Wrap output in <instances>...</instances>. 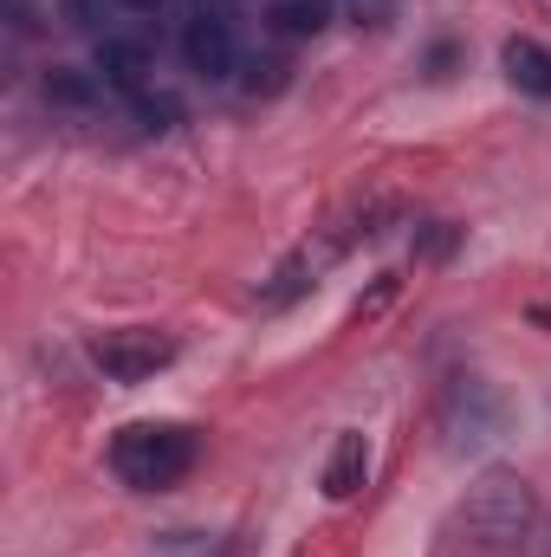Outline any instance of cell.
<instances>
[{"label": "cell", "mask_w": 551, "mask_h": 557, "mask_svg": "<svg viewBox=\"0 0 551 557\" xmlns=\"http://www.w3.org/2000/svg\"><path fill=\"white\" fill-rule=\"evenodd\" d=\"M182 357L175 331L162 324H118V331H98L91 337V363L111 376V383H149L156 370H169Z\"/></svg>", "instance_id": "3"}, {"label": "cell", "mask_w": 551, "mask_h": 557, "mask_svg": "<svg viewBox=\"0 0 551 557\" xmlns=\"http://www.w3.org/2000/svg\"><path fill=\"white\" fill-rule=\"evenodd\" d=\"M131 104H137L143 131H175V124H182V98H169V91H143Z\"/></svg>", "instance_id": "15"}, {"label": "cell", "mask_w": 551, "mask_h": 557, "mask_svg": "<svg viewBox=\"0 0 551 557\" xmlns=\"http://www.w3.org/2000/svg\"><path fill=\"white\" fill-rule=\"evenodd\" d=\"M234 545L228 539H208V532H162L156 545H149V557H228Z\"/></svg>", "instance_id": "13"}, {"label": "cell", "mask_w": 551, "mask_h": 557, "mask_svg": "<svg viewBox=\"0 0 551 557\" xmlns=\"http://www.w3.org/2000/svg\"><path fill=\"white\" fill-rule=\"evenodd\" d=\"M267 26H273L279 39H318V33L331 26V7H325V0H273Z\"/></svg>", "instance_id": "10"}, {"label": "cell", "mask_w": 551, "mask_h": 557, "mask_svg": "<svg viewBox=\"0 0 551 557\" xmlns=\"http://www.w3.org/2000/svg\"><path fill=\"white\" fill-rule=\"evenodd\" d=\"M396 292H403V278H396V273H377V278H370V292H357V305H351V324H377V318L396 305Z\"/></svg>", "instance_id": "14"}, {"label": "cell", "mask_w": 551, "mask_h": 557, "mask_svg": "<svg viewBox=\"0 0 551 557\" xmlns=\"http://www.w3.org/2000/svg\"><path fill=\"white\" fill-rule=\"evenodd\" d=\"M65 26L85 33V26H91V0H65Z\"/></svg>", "instance_id": "18"}, {"label": "cell", "mask_w": 551, "mask_h": 557, "mask_svg": "<svg viewBox=\"0 0 551 557\" xmlns=\"http://www.w3.org/2000/svg\"><path fill=\"white\" fill-rule=\"evenodd\" d=\"M39 91H46V104H59V111H91V104H98V78H91V72H72V65H52V72L39 78Z\"/></svg>", "instance_id": "11"}, {"label": "cell", "mask_w": 551, "mask_h": 557, "mask_svg": "<svg viewBox=\"0 0 551 557\" xmlns=\"http://www.w3.org/2000/svg\"><path fill=\"white\" fill-rule=\"evenodd\" d=\"M182 65L195 78H234L241 65V39H234V20L221 7H195L182 20Z\"/></svg>", "instance_id": "5"}, {"label": "cell", "mask_w": 551, "mask_h": 557, "mask_svg": "<svg viewBox=\"0 0 551 557\" xmlns=\"http://www.w3.org/2000/svg\"><path fill=\"white\" fill-rule=\"evenodd\" d=\"M285 72H292L285 59H247V78L241 85H247V98H279L285 91Z\"/></svg>", "instance_id": "16"}, {"label": "cell", "mask_w": 551, "mask_h": 557, "mask_svg": "<svg viewBox=\"0 0 551 557\" xmlns=\"http://www.w3.org/2000/svg\"><path fill=\"white\" fill-rule=\"evenodd\" d=\"M454 59H461V52H454V46H448V39H441V46H434V52H428V78H434V85H441V78H448V72H454Z\"/></svg>", "instance_id": "17"}, {"label": "cell", "mask_w": 551, "mask_h": 557, "mask_svg": "<svg viewBox=\"0 0 551 557\" xmlns=\"http://www.w3.org/2000/svg\"><path fill=\"white\" fill-rule=\"evenodd\" d=\"M532 324H551V305H532Z\"/></svg>", "instance_id": "20"}, {"label": "cell", "mask_w": 551, "mask_h": 557, "mask_svg": "<svg viewBox=\"0 0 551 557\" xmlns=\"http://www.w3.org/2000/svg\"><path fill=\"white\" fill-rule=\"evenodd\" d=\"M118 7H124V13H162L169 0H118Z\"/></svg>", "instance_id": "19"}, {"label": "cell", "mask_w": 551, "mask_h": 557, "mask_svg": "<svg viewBox=\"0 0 551 557\" xmlns=\"http://www.w3.org/2000/svg\"><path fill=\"white\" fill-rule=\"evenodd\" d=\"M461 253V227L454 221H421L415 227V267H448Z\"/></svg>", "instance_id": "12"}, {"label": "cell", "mask_w": 551, "mask_h": 557, "mask_svg": "<svg viewBox=\"0 0 551 557\" xmlns=\"http://www.w3.org/2000/svg\"><path fill=\"white\" fill-rule=\"evenodd\" d=\"M195 454H201L195 428H182V421H131L111 441V473L131 493H169L175 480H188Z\"/></svg>", "instance_id": "2"}, {"label": "cell", "mask_w": 551, "mask_h": 557, "mask_svg": "<svg viewBox=\"0 0 551 557\" xmlns=\"http://www.w3.org/2000/svg\"><path fill=\"white\" fill-rule=\"evenodd\" d=\"M441 434H448V454H474L480 441L500 434V396L480 376H454L441 396Z\"/></svg>", "instance_id": "4"}, {"label": "cell", "mask_w": 551, "mask_h": 557, "mask_svg": "<svg viewBox=\"0 0 551 557\" xmlns=\"http://www.w3.org/2000/svg\"><path fill=\"white\" fill-rule=\"evenodd\" d=\"M364 480H370V441H364L357 428H344V434L331 441V460H325V473H318V493H325L331 506H344V499L364 493Z\"/></svg>", "instance_id": "6"}, {"label": "cell", "mask_w": 551, "mask_h": 557, "mask_svg": "<svg viewBox=\"0 0 551 557\" xmlns=\"http://www.w3.org/2000/svg\"><path fill=\"white\" fill-rule=\"evenodd\" d=\"M149 72H156V59H149L143 39H98V78H105L111 91L143 98V91H149Z\"/></svg>", "instance_id": "8"}, {"label": "cell", "mask_w": 551, "mask_h": 557, "mask_svg": "<svg viewBox=\"0 0 551 557\" xmlns=\"http://www.w3.org/2000/svg\"><path fill=\"white\" fill-rule=\"evenodd\" d=\"M539 532V493L519 473H487L467 486V499L448 512L441 525V552L448 557H526Z\"/></svg>", "instance_id": "1"}, {"label": "cell", "mask_w": 551, "mask_h": 557, "mask_svg": "<svg viewBox=\"0 0 551 557\" xmlns=\"http://www.w3.org/2000/svg\"><path fill=\"white\" fill-rule=\"evenodd\" d=\"M338 247H344V240H325L318 253H311V247L285 253V260H279V273L267 278L260 292H254V298H260V311H285V305H298V298H305V292L318 285V267H325V260H331Z\"/></svg>", "instance_id": "7"}, {"label": "cell", "mask_w": 551, "mask_h": 557, "mask_svg": "<svg viewBox=\"0 0 551 557\" xmlns=\"http://www.w3.org/2000/svg\"><path fill=\"white\" fill-rule=\"evenodd\" d=\"M500 65H506V78H513V91L551 98V52L539 39H506V46H500Z\"/></svg>", "instance_id": "9"}]
</instances>
